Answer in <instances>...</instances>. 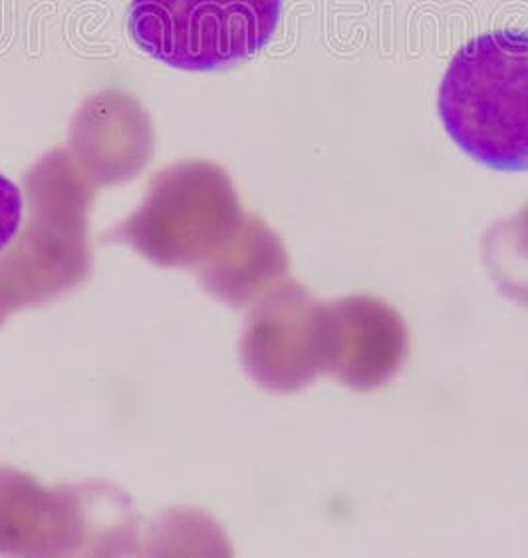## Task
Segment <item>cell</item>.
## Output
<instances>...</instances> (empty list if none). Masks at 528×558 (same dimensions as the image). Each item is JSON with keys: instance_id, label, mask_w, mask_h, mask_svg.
Returning a JSON list of instances; mask_svg holds the SVG:
<instances>
[{"instance_id": "cell-5", "label": "cell", "mask_w": 528, "mask_h": 558, "mask_svg": "<svg viewBox=\"0 0 528 558\" xmlns=\"http://www.w3.org/2000/svg\"><path fill=\"white\" fill-rule=\"evenodd\" d=\"M520 302H525V304H528V291L527 294H523V299H520Z\"/></svg>"}, {"instance_id": "cell-1", "label": "cell", "mask_w": 528, "mask_h": 558, "mask_svg": "<svg viewBox=\"0 0 528 558\" xmlns=\"http://www.w3.org/2000/svg\"><path fill=\"white\" fill-rule=\"evenodd\" d=\"M439 118L475 163L528 171V33L493 31L451 58L439 86Z\"/></svg>"}, {"instance_id": "cell-4", "label": "cell", "mask_w": 528, "mask_h": 558, "mask_svg": "<svg viewBox=\"0 0 528 558\" xmlns=\"http://www.w3.org/2000/svg\"><path fill=\"white\" fill-rule=\"evenodd\" d=\"M23 193L0 173V253L11 245L23 225Z\"/></svg>"}, {"instance_id": "cell-3", "label": "cell", "mask_w": 528, "mask_h": 558, "mask_svg": "<svg viewBox=\"0 0 528 558\" xmlns=\"http://www.w3.org/2000/svg\"><path fill=\"white\" fill-rule=\"evenodd\" d=\"M334 308L332 376L352 390H376L394 378L409 352L404 318L376 299H344Z\"/></svg>"}, {"instance_id": "cell-2", "label": "cell", "mask_w": 528, "mask_h": 558, "mask_svg": "<svg viewBox=\"0 0 528 558\" xmlns=\"http://www.w3.org/2000/svg\"><path fill=\"white\" fill-rule=\"evenodd\" d=\"M284 0H132L127 33L154 60L185 72L243 64L269 46Z\"/></svg>"}]
</instances>
